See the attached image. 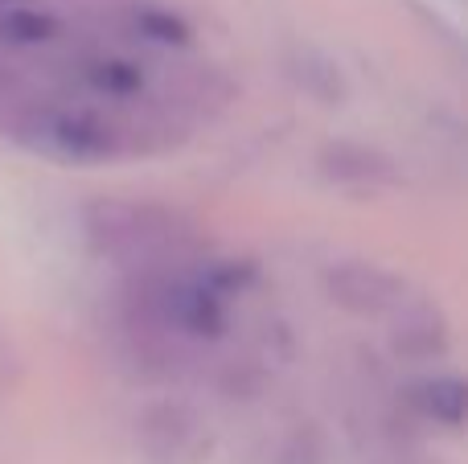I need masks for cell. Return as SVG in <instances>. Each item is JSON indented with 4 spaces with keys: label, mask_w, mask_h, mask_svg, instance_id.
<instances>
[{
    "label": "cell",
    "mask_w": 468,
    "mask_h": 464,
    "mask_svg": "<svg viewBox=\"0 0 468 464\" xmlns=\"http://www.w3.org/2000/svg\"><path fill=\"white\" fill-rule=\"evenodd\" d=\"M173 115H115L99 111V107H66V103H46V107H25L13 120V136L25 148L41 156H54L66 164H107L123 161V156H144L161 153V148L181 144L173 136Z\"/></svg>",
    "instance_id": "1"
},
{
    "label": "cell",
    "mask_w": 468,
    "mask_h": 464,
    "mask_svg": "<svg viewBox=\"0 0 468 464\" xmlns=\"http://www.w3.org/2000/svg\"><path fill=\"white\" fill-rule=\"evenodd\" d=\"M82 238L99 259L132 271L181 268L202 247L189 214L165 202H132V197H95L82 206Z\"/></svg>",
    "instance_id": "2"
},
{
    "label": "cell",
    "mask_w": 468,
    "mask_h": 464,
    "mask_svg": "<svg viewBox=\"0 0 468 464\" xmlns=\"http://www.w3.org/2000/svg\"><path fill=\"white\" fill-rule=\"evenodd\" d=\"M120 321L161 329V333L181 337L189 345L218 342L230 325L227 301L197 271L186 268L132 271V279L120 292Z\"/></svg>",
    "instance_id": "3"
},
{
    "label": "cell",
    "mask_w": 468,
    "mask_h": 464,
    "mask_svg": "<svg viewBox=\"0 0 468 464\" xmlns=\"http://www.w3.org/2000/svg\"><path fill=\"white\" fill-rule=\"evenodd\" d=\"M136 444L148 464H202L210 452V427L189 403L153 399L136 416Z\"/></svg>",
    "instance_id": "4"
},
{
    "label": "cell",
    "mask_w": 468,
    "mask_h": 464,
    "mask_svg": "<svg viewBox=\"0 0 468 464\" xmlns=\"http://www.w3.org/2000/svg\"><path fill=\"white\" fill-rule=\"evenodd\" d=\"M324 296H329L341 312H349V317L378 321V317H390L411 292H407V279L399 276V271L382 268V263L346 259V263H337V268H329V276H324Z\"/></svg>",
    "instance_id": "5"
},
{
    "label": "cell",
    "mask_w": 468,
    "mask_h": 464,
    "mask_svg": "<svg viewBox=\"0 0 468 464\" xmlns=\"http://www.w3.org/2000/svg\"><path fill=\"white\" fill-rule=\"evenodd\" d=\"M448 345H452V325L440 304L407 296L390 312V350L399 362H436L448 353Z\"/></svg>",
    "instance_id": "6"
},
{
    "label": "cell",
    "mask_w": 468,
    "mask_h": 464,
    "mask_svg": "<svg viewBox=\"0 0 468 464\" xmlns=\"http://www.w3.org/2000/svg\"><path fill=\"white\" fill-rule=\"evenodd\" d=\"M234 99H239V82H230L214 66H173L161 82V103L169 115H222Z\"/></svg>",
    "instance_id": "7"
},
{
    "label": "cell",
    "mask_w": 468,
    "mask_h": 464,
    "mask_svg": "<svg viewBox=\"0 0 468 464\" xmlns=\"http://www.w3.org/2000/svg\"><path fill=\"white\" fill-rule=\"evenodd\" d=\"M316 173L333 185L346 189H382V185H399V164L395 156H387L374 144H357V140H337L324 144L316 156Z\"/></svg>",
    "instance_id": "8"
},
{
    "label": "cell",
    "mask_w": 468,
    "mask_h": 464,
    "mask_svg": "<svg viewBox=\"0 0 468 464\" xmlns=\"http://www.w3.org/2000/svg\"><path fill=\"white\" fill-rule=\"evenodd\" d=\"M403 403L415 411L420 419L436 427H464L468 419V386L464 378L456 374H431V378H420L403 391Z\"/></svg>",
    "instance_id": "9"
},
{
    "label": "cell",
    "mask_w": 468,
    "mask_h": 464,
    "mask_svg": "<svg viewBox=\"0 0 468 464\" xmlns=\"http://www.w3.org/2000/svg\"><path fill=\"white\" fill-rule=\"evenodd\" d=\"M82 79L103 99H140L148 87L140 62H132V58H90L82 66Z\"/></svg>",
    "instance_id": "10"
},
{
    "label": "cell",
    "mask_w": 468,
    "mask_h": 464,
    "mask_svg": "<svg viewBox=\"0 0 468 464\" xmlns=\"http://www.w3.org/2000/svg\"><path fill=\"white\" fill-rule=\"evenodd\" d=\"M58 33V21L46 13H33V8H8L0 13V41L8 46H41Z\"/></svg>",
    "instance_id": "11"
},
{
    "label": "cell",
    "mask_w": 468,
    "mask_h": 464,
    "mask_svg": "<svg viewBox=\"0 0 468 464\" xmlns=\"http://www.w3.org/2000/svg\"><path fill=\"white\" fill-rule=\"evenodd\" d=\"M271 464H324V436L316 424H296L275 440Z\"/></svg>",
    "instance_id": "12"
},
{
    "label": "cell",
    "mask_w": 468,
    "mask_h": 464,
    "mask_svg": "<svg viewBox=\"0 0 468 464\" xmlns=\"http://www.w3.org/2000/svg\"><path fill=\"white\" fill-rule=\"evenodd\" d=\"M296 79H300V87H304L313 99H321V103H329V107L346 103V82H341V70L333 62L304 58V62L296 66Z\"/></svg>",
    "instance_id": "13"
},
{
    "label": "cell",
    "mask_w": 468,
    "mask_h": 464,
    "mask_svg": "<svg viewBox=\"0 0 468 464\" xmlns=\"http://www.w3.org/2000/svg\"><path fill=\"white\" fill-rule=\"evenodd\" d=\"M140 33L165 46H186L189 41V25L173 13H140Z\"/></svg>",
    "instance_id": "14"
},
{
    "label": "cell",
    "mask_w": 468,
    "mask_h": 464,
    "mask_svg": "<svg viewBox=\"0 0 468 464\" xmlns=\"http://www.w3.org/2000/svg\"><path fill=\"white\" fill-rule=\"evenodd\" d=\"M25 90V82H21V74L13 70V66H5L0 62V103H8V99H16Z\"/></svg>",
    "instance_id": "15"
}]
</instances>
